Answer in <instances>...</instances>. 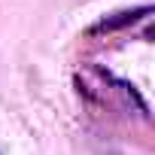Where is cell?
<instances>
[{"label": "cell", "instance_id": "6da1fadb", "mask_svg": "<svg viewBox=\"0 0 155 155\" xmlns=\"http://www.w3.org/2000/svg\"><path fill=\"white\" fill-rule=\"evenodd\" d=\"M146 15H152V6H149V3H146V6H137V9H122V12L104 15L97 25H91V28H88V34H91V37L116 34V31H125V28L137 25V21H140V18H146Z\"/></svg>", "mask_w": 155, "mask_h": 155}]
</instances>
